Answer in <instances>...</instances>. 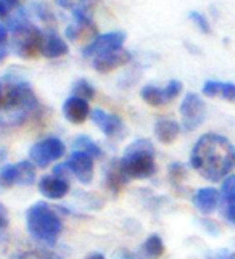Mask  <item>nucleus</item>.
<instances>
[{
	"mask_svg": "<svg viewBox=\"0 0 235 259\" xmlns=\"http://www.w3.org/2000/svg\"><path fill=\"white\" fill-rule=\"evenodd\" d=\"M190 164L206 181L219 182L235 166V147L218 134H205L192 150Z\"/></svg>",
	"mask_w": 235,
	"mask_h": 259,
	"instance_id": "nucleus-1",
	"label": "nucleus"
},
{
	"mask_svg": "<svg viewBox=\"0 0 235 259\" xmlns=\"http://www.w3.org/2000/svg\"><path fill=\"white\" fill-rule=\"evenodd\" d=\"M37 108V97L26 81H16L13 77L0 81V110L10 114V122H23Z\"/></svg>",
	"mask_w": 235,
	"mask_h": 259,
	"instance_id": "nucleus-2",
	"label": "nucleus"
},
{
	"mask_svg": "<svg viewBox=\"0 0 235 259\" xmlns=\"http://www.w3.org/2000/svg\"><path fill=\"white\" fill-rule=\"evenodd\" d=\"M8 31L12 32V46L18 57L32 60L42 53L45 32L37 26H34L23 13L13 16L7 24Z\"/></svg>",
	"mask_w": 235,
	"mask_h": 259,
	"instance_id": "nucleus-3",
	"label": "nucleus"
},
{
	"mask_svg": "<svg viewBox=\"0 0 235 259\" xmlns=\"http://www.w3.org/2000/svg\"><path fill=\"white\" fill-rule=\"evenodd\" d=\"M26 224L29 234L44 242L45 245L53 246L63 230V222L58 214L50 208L47 203L39 201L32 204L26 214Z\"/></svg>",
	"mask_w": 235,
	"mask_h": 259,
	"instance_id": "nucleus-4",
	"label": "nucleus"
},
{
	"mask_svg": "<svg viewBox=\"0 0 235 259\" xmlns=\"http://www.w3.org/2000/svg\"><path fill=\"white\" fill-rule=\"evenodd\" d=\"M121 167L129 179H147L155 174V148L151 142L140 139L126 148L121 159Z\"/></svg>",
	"mask_w": 235,
	"mask_h": 259,
	"instance_id": "nucleus-5",
	"label": "nucleus"
},
{
	"mask_svg": "<svg viewBox=\"0 0 235 259\" xmlns=\"http://www.w3.org/2000/svg\"><path fill=\"white\" fill-rule=\"evenodd\" d=\"M180 116H182V127L187 132H192L202 126L206 116V106L200 95L187 94L180 103Z\"/></svg>",
	"mask_w": 235,
	"mask_h": 259,
	"instance_id": "nucleus-6",
	"label": "nucleus"
},
{
	"mask_svg": "<svg viewBox=\"0 0 235 259\" xmlns=\"http://www.w3.org/2000/svg\"><path fill=\"white\" fill-rule=\"evenodd\" d=\"M65 153V145L60 139L50 137L37 142L35 145H32V148L29 150V158L31 161L39 166V167H47L50 163L57 161Z\"/></svg>",
	"mask_w": 235,
	"mask_h": 259,
	"instance_id": "nucleus-7",
	"label": "nucleus"
},
{
	"mask_svg": "<svg viewBox=\"0 0 235 259\" xmlns=\"http://www.w3.org/2000/svg\"><path fill=\"white\" fill-rule=\"evenodd\" d=\"M124 40H126V34L121 31H113V32L97 35L92 42H89L87 46L83 49V55L86 58H89V57L97 58L100 55H105V53L121 50Z\"/></svg>",
	"mask_w": 235,
	"mask_h": 259,
	"instance_id": "nucleus-8",
	"label": "nucleus"
},
{
	"mask_svg": "<svg viewBox=\"0 0 235 259\" xmlns=\"http://www.w3.org/2000/svg\"><path fill=\"white\" fill-rule=\"evenodd\" d=\"M69 172H73L76 179L83 184H89L94 177V158L83 151H74L66 161Z\"/></svg>",
	"mask_w": 235,
	"mask_h": 259,
	"instance_id": "nucleus-9",
	"label": "nucleus"
},
{
	"mask_svg": "<svg viewBox=\"0 0 235 259\" xmlns=\"http://www.w3.org/2000/svg\"><path fill=\"white\" fill-rule=\"evenodd\" d=\"M131 61V53L126 50H116L111 53H105L94 60V68L98 73H110V71L128 65Z\"/></svg>",
	"mask_w": 235,
	"mask_h": 259,
	"instance_id": "nucleus-10",
	"label": "nucleus"
},
{
	"mask_svg": "<svg viewBox=\"0 0 235 259\" xmlns=\"http://www.w3.org/2000/svg\"><path fill=\"white\" fill-rule=\"evenodd\" d=\"M39 190L50 200H60L69 192V184L66 179L57 176H44L39 181Z\"/></svg>",
	"mask_w": 235,
	"mask_h": 259,
	"instance_id": "nucleus-11",
	"label": "nucleus"
},
{
	"mask_svg": "<svg viewBox=\"0 0 235 259\" xmlns=\"http://www.w3.org/2000/svg\"><path fill=\"white\" fill-rule=\"evenodd\" d=\"M63 114L73 124H83L89 116V103L83 98L69 97L63 105Z\"/></svg>",
	"mask_w": 235,
	"mask_h": 259,
	"instance_id": "nucleus-12",
	"label": "nucleus"
},
{
	"mask_svg": "<svg viewBox=\"0 0 235 259\" xmlns=\"http://www.w3.org/2000/svg\"><path fill=\"white\" fill-rule=\"evenodd\" d=\"M221 200V193L213 189V187H206V189H200L198 192H195L193 195V204L195 208L203 212V214H210L213 212L216 208H218Z\"/></svg>",
	"mask_w": 235,
	"mask_h": 259,
	"instance_id": "nucleus-13",
	"label": "nucleus"
},
{
	"mask_svg": "<svg viewBox=\"0 0 235 259\" xmlns=\"http://www.w3.org/2000/svg\"><path fill=\"white\" fill-rule=\"evenodd\" d=\"M92 121L106 134L108 137H114V136H118V134H121L124 129L123 121L118 118V116L110 114L103 110H94Z\"/></svg>",
	"mask_w": 235,
	"mask_h": 259,
	"instance_id": "nucleus-14",
	"label": "nucleus"
},
{
	"mask_svg": "<svg viewBox=\"0 0 235 259\" xmlns=\"http://www.w3.org/2000/svg\"><path fill=\"white\" fill-rule=\"evenodd\" d=\"M69 52L68 44L63 40L55 31H47L45 32V40H44V49H42V55L47 58H58L66 55Z\"/></svg>",
	"mask_w": 235,
	"mask_h": 259,
	"instance_id": "nucleus-15",
	"label": "nucleus"
},
{
	"mask_svg": "<svg viewBox=\"0 0 235 259\" xmlns=\"http://www.w3.org/2000/svg\"><path fill=\"white\" fill-rule=\"evenodd\" d=\"M65 34L71 42H87L89 44L97 37V26H95V23H87V24L73 23L66 28Z\"/></svg>",
	"mask_w": 235,
	"mask_h": 259,
	"instance_id": "nucleus-16",
	"label": "nucleus"
},
{
	"mask_svg": "<svg viewBox=\"0 0 235 259\" xmlns=\"http://www.w3.org/2000/svg\"><path fill=\"white\" fill-rule=\"evenodd\" d=\"M180 126L174 119L161 118L155 122V136L161 144H173L179 137Z\"/></svg>",
	"mask_w": 235,
	"mask_h": 259,
	"instance_id": "nucleus-17",
	"label": "nucleus"
},
{
	"mask_svg": "<svg viewBox=\"0 0 235 259\" xmlns=\"http://www.w3.org/2000/svg\"><path fill=\"white\" fill-rule=\"evenodd\" d=\"M203 94L208 97H222L224 100L235 103V84L219 82V81H206L203 85Z\"/></svg>",
	"mask_w": 235,
	"mask_h": 259,
	"instance_id": "nucleus-18",
	"label": "nucleus"
},
{
	"mask_svg": "<svg viewBox=\"0 0 235 259\" xmlns=\"http://www.w3.org/2000/svg\"><path fill=\"white\" fill-rule=\"evenodd\" d=\"M128 181H129V177L124 174L120 161H113L110 167L106 169V187L114 195L120 193L124 189V185L128 184Z\"/></svg>",
	"mask_w": 235,
	"mask_h": 259,
	"instance_id": "nucleus-19",
	"label": "nucleus"
},
{
	"mask_svg": "<svg viewBox=\"0 0 235 259\" xmlns=\"http://www.w3.org/2000/svg\"><path fill=\"white\" fill-rule=\"evenodd\" d=\"M140 95L150 106H163L168 103L166 95H165V89H160L156 85H145L142 89Z\"/></svg>",
	"mask_w": 235,
	"mask_h": 259,
	"instance_id": "nucleus-20",
	"label": "nucleus"
},
{
	"mask_svg": "<svg viewBox=\"0 0 235 259\" xmlns=\"http://www.w3.org/2000/svg\"><path fill=\"white\" fill-rule=\"evenodd\" d=\"M74 148L77 151H83V153L92 156V158H98L102 156V150L98 147L92 139H89L86 136H79L74 139Z\"/></svg>",
	"mask_w": 235,
	"mask_h": 259,
	"instance_id": "nucleus-21",
	"label": "nucleus"
},
{
	"mask_svg": "<svg viewBox=\"0 0 235 259\" xmlns=\"http://www.w3.org/2000/svg\"><path fill=\"white\" fill-rule=\"evenodd\" d=\"M143 253H145L150 259H158L165 253V245L160 235H150L147 238V242L143 243Z\"/></svg>",
	"mask_w": 235,
	"mask_h": 259,
	"instance_id": "nucleus-22",
	"label": "nucleus"
},
{
	"mask_svg": "<svg viewBox=\"0 0 235 259\" xmlns=\"http://www.w3.org/2000/svg\"><path fill=\"white\" fill-rule=\"evenodd\" d=\"M18 179H20V174H18V166L16 164H7L0 169V190L8 189L15 184H18Z\"/></svg>",
	"mask_w": 235,
	"mask_h": 259,
	"instance_id": "nucleus-23",
	"label": "nucleus"
},
{
	"mask_svg": "<svg viewBox=\"0 0 235 259\" xmlns=\"http://www.w3.org/2000/svg\"><path fill=\"white\" fill-rule=\"evenodd\" d=\"M18 174H20V179H18V185H31L35 181V167L32 161H21L18 163Z\"/></svg>",
	"mask_w": 235,
	"mask_h": 259,
	"instance_id": "nucleus-24",
	"label": "nucleus"
},
{
	"mask_svg": "<svg viewBox=\"0 0 235 259\" xmlns=\"http://www.w3.org/2000/svg\"><path fill=\"white\" fill-rule=\"evenodd\" d=\"M73 97H77V98H83V100H92L95 97V89L92 84H89L84 79H81L77 81L73 87Z\"/></svg>",
	"mask_w": 235,
	"mask_h": 259,
	"instance_id": "nucleus-25",
	"label": "nucleus"
},
{
	"mask_svg": "<svg viewBox=\"0 0 235 259\" xmlns=\"http://www.w3.org/2000/svg\"><path fill=\"white\" fill-rule=\"evenodd\" d=\"M221 195H222V200L225 201V204H232V203H235V174L229 176V177L222 182Z\"/></svg>",
	"mask_w": 235,
	"mask_h": 259,
	"instance_id": "nucleus-26",
	"label": "nucleus"
},
{
	"mask_svg": "<svg viewBox=\"0 0 235 259\" xmlns=\"http://www.w3.org/2000/svg\"><path fill=\"white\" fill-rule=\"evenodd\" d=\"M169 179L174 185H180L185 179V167L182 163H173L169 166Z\"/></svg>",
	"mask_w": 235,
	"mask_h": 259,
	"instance_id": "nucleus-27",
	"label": "nucleus"
},
{
	"mask_svg": "<svg viewBox=\"0 0 235 259\" xmlns=\"http://www.w3.org/2000/svg\"><path fill=\"white\" fill-rule=\"evenodd\" d=\"M8 35H10V31H8L7 24L0 23V63L8 55Z\"/></svg>",
	"mask_w": 235,
	"mask_h": 259,
	"instance_id": "nucleus-28",
	"label": "nucleus"
},
{
	"mask_svg": "<svg viewBox=\"0 0 235 259\" xmlns=\"http://www.w3.org/2000/svg\"><path fill=\"white\" fill-rule=\"evenodd\" d=\"M188 18L195 23V26L198 29H200L202 32H205V34H210L211 32V26H210V23H208V20L206 18L202 15V13H198V12H190V15H188Z\"/></svg>",
	"mask_w": 235,
	"mask_h": 259,
	"instance_id": "nucleus-29",
	"label": "nucleus"
},
{
	"mask_svg": "<svg viewBox=\"0 0 235 259\" xmlns=\"http://www.w3.org/2000/svg\"><path fill=\"white\" fill-rule=\"evenodd\" d=\"M180 92H182V82L180 81H169V84L165 87V95H166L168 103L173 102Z\"/></svg>",
	"mask_w": 235,
	"mask_h": 259,
	"instance_id": "nucleus-30",
	"label": "nucleus"
},
{
	"mask_svg": "<svg viewBox=\"0 0 235 259\" xmlns=\"http://www.w3.org/2000/svg\"><path fill=\"white\" fill-rule=\"evenodd\" d=\"M35 12H37V15L41 16V20H42V21H45V23L53 21V18H52L53 15H52V12H50L45 5H39L37 8H35Z\"/></svg>",
	"mask_w": 235,
	"mask_h": 259,
	"instance_id": "nucleus-31",
	"label": "nucleus"
},
{
	"mask_svg": "<svg viewBox=\"0 0 235 259\" xmlns=\"http://www.w3.org/2000/svg\"><path fill=\"white\" fill-rule=\"evenodd\" d=\"M224 218L227 219L230 224L235 226V203L225 204V208H224Z\"/></svg>",
	"mask_w": 235,
	"mask_h": 259,
	"instance_id": "nucleus-32",
	"label": "nucleus"
},
{
	"mask_svg": "<svg viewBox=\"0 0 235 259\" xmlns=\"http://www.w3.org/2000/svg\"><path fill=\"white\" fill-rule=\"evenodd\" d=\"M8 227V212L7 208L0 203V230H5Z\"/></svg>",
	"mask_w": 235,
	"mask_h": 259,
	"instance_id": "nucleus-33",
	"label": "nucleus"
},
{
	"mask_svg": "<svg viewBox=\"0 0 235 259\" xmlns=\"http://www.w3.org/2000/svg\"><path fill=\"white\" fill-rule=\"evenodd\" d=\"M8 13H10V8L5 5L4 0H0V18H7Z\"/></svg>",
	"mask_w": 235,
	"mask_h": 259,
	"instance_id": "nucleus-34",
	"label": "nucleus"
},
{
	"mask_svg": "<svg viewBox=\"0 0 235 259\" xmlns=\"http://www.w3.org/2000/svg\"><path fill=\"white\" fill-rule=\"evenodd\" d=\"M57 4L60 7H65V8H73L74 7V0H57Z\"/></svg>",
	"mask_w": 235,
	"mask_h": 259,
	"instance_id": "nucleus-35",
	"label": "nucleus"
},
{
	"mask_svg": "<svg viewBox=\"0 0 235 259\" xmlns=\"http://www.w3.org/2000/svg\"><path fill=\"white\" fill-rule=\"evenodd\" d=\"M4 2H5V5L12 10V8H16L18 5L21 4V0H4Z\"/></svg>",
	"mask_w": 235,
	"mask_h": 259,
	"instance_id": "nucleus-36",
	"label": "nucleus"
},
{
	"mask_svg": "<svg viewBox=\"0 0 235 259\" xmlns=\"http://www.w3.org/2000/svg\"><path fill=\"white\" fill-rule=\"evenodd\" d=\"M218 259H235V254H230V253L222 251V253L219 254V257H218Z\"/></svg>",
	"mask_w": 235,
	"mask_h": 259,
	"instance_id": "nucleus-37",
	"label": "nucleus"
},
{
	"mask_svg": "<svg viewBox=\"0 0 235 259\" xmlns=\"http://www.w3.org/2000/svg\"><path fill=\"white\" fill-rule=\"evenodd\" d=\"M86 259H105V256H103L102 253H94V254L87 256Z\"/></svg>",
	"mask_w": 235,
	"mask_h": 259,
	"instance_id": "nucleus-38",
	"label": "nucleus"
},
{
	"mask_svg": "<svg viewBox=\"0 0 235 259\" xmlns=\"http://www.w3.org/2000/svg\"><path fill=\"white\" fill-rule=\"evenodd\" d=\"M7 159V150L5 148H0V161Z\"/></svg>",
	"mask_w": 235,
	"mask_h": 259,
	"instance_id": "nucleus-39",
	"label": "nucleus"
},
{
	"mask_svg": "<svg viewBox=\"0 0 235 259\" xmlns=\"http://www.w3.org/2000/svg\"><path fill=\"white\" fill-rule=\"evenodd\" d=\"M210 259H214V257H210Z\"/></svg>",
	"mask_w": 235,
	"mask_h": 259,
	"instance_id": "nucleus-40",
	"label": "nucleus"
}]
</instances>
